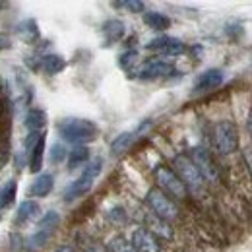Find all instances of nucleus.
Returning <instances> with one entry per match:
<instances>
[{"label":"nucleus","mask_w":252,"mask_h":252,"mask_svg":"<svg viewBox=\"0 0 252 252\" xmlns=\"http://www.w3.org/2000/svg\"><path fill=\"white\" fill-rule=\"evenodd\" d=\"M214 144L221 156H231L239 150V130L233 121H220L214 126Z\"/></svg>","instance_id":"4"},{"label":"nucleus","mask_w":252,"mask_h":252,"mask_svg":"<svg viewBox=\"0 0 252 252\" xmlns=\"http://www.w3.org/2000/svg\"><path fill=\"white\" fill-rule=\"evenodd\" d=\"M55 187V177L51 173H41L30 187V196L35 198H45L51 194V190Z\"/></svg>","instance_id":"14"},{"label":"nucleus","mask_w":252,"mask_h":252,"mask_svg":"<svg viewBox=\"0 0 252 252\" xmlns=\"http://www.w3.org/2000/svg\"><path fill=\"white\" fill-rule=\"evenodd\" d=\"M190 159H192V163L196 165V169L200 171V175L204 177L206 183H212V185H218V183H220V171H218L214 159L208 154L206 148H202V146L192 148Z\"/></svg>","instance_id":"7"},{"label":"nucleus","mask_w":252,"mask_h":252,"mask_svg":"<svg viewBox=\"0 0 252 252\" xmlns=\"http://www.w3.org/2000/svg\"><path fill=\"white\" fill-rule=\"evenodd\" d=\"M78 243L84 249V252H109L105 245H101L97 239L90 237V235H78Z\"/></svg>","instance_id":"24"},{"label":"nucleus","mask_w":252,"mask_h":252,"mask_svg":"<svg viewBox=\"0 0 252 252\" xmlns=\"http://www.w3.org/2000/svg\"><path fill=\"white\" fill-rule=\"evenodd\" d=\"M45 132H41L37 144L33 146L32 154H30V169L32 173H39V169L43 167V156H45Z\"/></svg>","instance_id":"17"},{"label":"nucleus","mask_w":252,"mask_h":252,"mask_svg":"<svg viewBox=\"0 0 252 252\" xmlns=\"http://www.w3.org/2000/svg\"><path fill=\"white\" fill-rule=\"evenodd\" d=\"M136 59H138V53H136V51H126V53L121 55V61H119V63H121V66H123L125 70H132Z\"/></svg>","instance_id":"29"},{"label":"nucleus","mask_w":252,"mask_h":252,"mask_svg":"<svg viewBox=\"0 0 252 252\" xmlns=\"http://www.w3.org/2000/svg\"><path fill=\"white\" fill-rule=\"evenodd\" d=\"M101 171H103V159L101 158L90 159L88 165H86V169L82 171V175L72 185L66 187V190H64L63 194L64 202H72V200H76L80 196H86L90 190L94 189L95 179L101 175Z\"/></svg>","instance_id":"2"},{"label":"nucleus","mask_w":252,"mask_h":252,"mask_svg":"<svg viewBox=\"0 0 252 252\" xmlns=\"http://www.w3.org/2000/svg\"><path fill=\"white\" fill-rule=\"evenodd\" d=\"M150 51H156L161 55H169V57H175V55H181L185 53V43L177 37H169V35H161L152 39L148 45H146Z\"/></svg>","instance_id":"10"},{"label":"nucleus","mask_w":252,"mask_h":252,"mask_svg":"<svg viewBox=\"0 0 252 252\" xmlns=\"http://www.w3.org/2000/svg\"><path fill=\"white\" fill-rule=\"evenodd\" d=\"M225 80V74L220 68H210L206 72H202L196 82H194V94H206V92H212L216 88H220Z\"/></svg>","instance_id":"11"},{"label":"nucleus","mask_w":252,"mask_h":252,"mask_svg":"<svg viewBox=\"0 0 252 252\" xmlns=\"http://www.w3.org/2000/svg\"><path fill=\"white\" fill-rule=\"evenodd\" d=\"M64 66H66V61H64L61 55H47V57L41 61V68H43L47 74H51V76L61 74L64 70Z\"/></svg>","instance_id":"22"},{"label":"nucleus","mask_w":252,"mask_h":252,"mask_svg":"<svg viewBox=\"0 0 252 252\" xmlns=\"http://www.w3.org/2000/svg\"><path fill=\"white\" fill-rule=\"evenodd\" d=\"M156 181H158L159 187H161L159 190H163L165 194H169V196H173V198L183 200V198H187V194H189V190L185 189V185H183V181L177 177V173H175L173 169L165 167V165H159L158 169H156Z\"/></svg>","instance_id":"6"},{"label":"nucleus","mask_w":252,"mask_h":252,"mask_svg":"<svg viewBox=\"0 0 252 252\" xmlns=\"http://www.w3.org/2000/svg\"><path fill=\"white\" fill-rule=\"evenodd\" d=\"M113 6H117V8H125V10L134 12V14L146 10V4H144L142 0H119V2H113Z\"/></svg>","instance_id":"27"},{"label":"nucleus","mask_w":252,"mask_h":252,"mask_svg":"<svg viewBox=\"0 0 252 252\" xmlns=\"http://www.w3.org/2000/svg\"><path fill=\"white\" fill-rule=\"evenodd\" d=\"M59 134L63 136V140L70 142V144H76V146H82L86 142H94L99 134V128L95 123L88 121V119H64L59 125Z\"/></svg>","instance_id":"1"},{"label":"nucleus","mask_w":252,"mask_h":252,"mask_svg":"<svg viewBox=\"0 0 252 252\" xmlns=\"http://www.w3.org/2000/svg\"><path fill=\"white\" fill-rule=\"evenodd\" d=\"M39 212H41L39 202H35V200H24V202L18 206L14 223H16V225H26L28 221L35 220V218L39 216Z\"/></svg>","instance_id":"15"},{"label":"nucleus","mask_w":252,"mask_h":252,"mask_svg":"<svg viewBox=\"0 0 252 252\" xmlns=\"http://www.w3.org/2000/svg\"><path fill=\"white\" fill-rule=\"evenodd\" d=\"M175 72V66L165 61H150L148 64H144L138 72L140 80H158V78H165L171 76Z\"/></svg>","instance_id":"13"},{"label":"nucleus","mask_w":252,"mask_h":252,"mask_svg":"<svg viewBox=\"0 0 252 252\" xmlns=\"http://www.w3.org/2000/svg\"><path fill=\"white\" fill-rule=\"evenodd\" d=\"M130 243L136 249V252H161V243H159L158 237L154 233H150L148 229H142V227L132 233Z\"/></svg>","instance_id":"12"},{"label":"nucleus","mask_w":252,"mask_h":252,"mask_svg":"<svg viewBox=\"0 0 252 252\" xmlns=\"http://www.w3.org/2000/svg\"><path fill=\"white\" fill-rule=\"evenodd\" d=\"M125 32H126V28L121 20H109V22L103 24V35L107 37L109 43L121 41V39L125 37Z\"/></svg>","instance_id":"18"},{"label":"nucleus","mask_w":252,"mask_h":252,"mask_svg":"<svg viewBox=\"0 0 252 252\" xmlns=\"http://www.w3.org/2000/svg\"><path fill=\"white\" fill-rule=\"evenodd\" d=\"M10 47V41H8V37L4 35V33H0V51H4V49H8Z\"/></svg>","instance_id":"32"},{"label":"nucleus","mask_w":252,"mask_h":252,"mask_svg":"<svg viewBox=\"0 0 252 252\" xmlns=\"http://www.w3.org/2000/svg\"><path fill=\"white\" fill-rule=\"evenodd\" d=\"M90 161V150L86 146H76L68 154V169H76Z\"/></svg>","instance_id":"23"},{"label":"nucleus","mask_w":252,"mask_h":252,"mask_svg":"<svg viewBox=\"0 0 252 252\" xmlns=\"http://www.w3.org/2000/svg\"><path fill=\"white\" fill-rule=\"evenodd\" d=\"M109 221L111 223H115V225H123V223H126V212L125 208H113L111 212H109Z\"/></svg>","instance_id":"28"},{"label":"nucleus","mask_w":252,"mask_h":252,"mask_svg":"<svg viewBox=\"0 0 252 252\" xmlns=\"http://www.w3.org/2000/svg\"><path fill=\"white\" fill-rule=\"evenodd\" d=\"M150 126H152V121H146V123H142V125L138 126L134 132H123V134H119V136L113 140V144H111V154H113V156H123L125 152H128V150L132 148V144H134L140 136H144V132H146Z\"/></svg>","instance_id":"9"},{"label":"nucleus","mask_w":252,"mask_h":252,"mask_svg":"<svg viewBox=\"0 0 252 252\" xmlns=\"http://www.w3.org/2000/svg\"><path fill=\"white\" fill-rule=\"evenodd\" d=\"M55 252H80L78 249H74V247H68V245H63V247H59Z\"/></svg>","instance_id":"33"},{"label":"nucleus","mask_w":252,"mask_h":252,"mask_svg":"<svg viewBox=\"0 0 252 252\" xmlns=\"http://www.w3.org/2000/svg\"><path fill=\"white\" fill-rule=\"evenodd\" d=\"M16 33L26 41V43H35L39 39V28L35 26V20H26V22H20Z\"/></svg>","instance_id":"21"},{"label":"nucleus","mask_w":252,"mask_h":252,"mask_svg":"<svg viewBox=\"0 0 252 252\" xmlns=\"http://www.w3.org/2000/svg\"><path fill=\"white\" fill-rule=\"evenodd\" d=\"M146 202L148 206L152 208V214L161 218L163 221H175L179 218V208L177 204L159 189H152L148 190V196H146Z\"/></svg>","instance_id":"5"},{"label":"nucleus","mask_w":252,"mask_h":252,"mask_svg":"<svg viewBox=\"0 0 252 252\" xmlns=\"http://www.w3.org/2000/svg\"><path fill=\"white\" fill-rule=\"evenodd\" d=\"M107 251L109 252H136V249L132 247V243H130L128 239H125L123 235H117V237H113V239L109 241Z\"/></svg>","instance_id":"25"},{"label":"nucleus","mask_w":252,"mask_h":252,"mask_svg":"<svg viewBox=\"0 0 252 252\" xmlns=\"http://www.w3.org/2000/svg\"><path fill=\"white\" fill-rule=\"evenodd\" d=\"M173 165H175L177 177L183 181L185 189L189 192H192L194 196H202L206 192V181L189 156H177L173 159Z\"/></svg>","instance_id":"3"},{"label":"nucleus","mask_w":252,"mask_h":252,"mask_svg":"<svg viewBox=\"0 0 252 252\" xmlns=\"http://www.w3.org/2000/svg\"><path fill=\"white\" fill-rule=\"evenodd\" d=\"M16 200V181H8L4 190H0V210L8 208Z\"/></svg>","instance_id":"26"},{"label":"nucleus","mask_w":252,"mask_h":252,"mask_svg":"<svg viewBox=\"0 0 252 252\" xmlns=\"http://www.w3.org/2000/svg\"><path fill=\"white\" fill-rule=\"evenodd\" d=\"M243 159H245L247 171H249V175H251V179H252V150H251V148L243 150Z\"/></svg>","instance_id":"31"},{"label":"nucleus","mask_w":252,"mask_h":252,"mask_svg":"<svg viewBox=\"0 0 252 252\" xmlns=\"http://www.w3.org/2000/svg\"><path fill=\"white\" fill-rule=\"evenodd\" d=\"M45 125H47V115H45V111H41V109H32V111L26 115V119H24V126H26L30 132H39V130H43Z\"/></svg>","instance_id":"20"},{"label":"nucleus","mask_w":252,"mask_h":252,"mask_svg":"<svg viewBox=\"0 0 252 252\" xmlns=\"http://www.w3.org/2000/svg\"><path fill=\"white\" fill-rule=\"evenodd\" d=\"M247 130H249L251 140H252V109H251V113H249V117H247Z\"/></svg>","instance_id":"34"},{"label":"nucleus","mask_w":252,"mask_h":252,"mask_svg":"<svg viewBox=\"0 0 252 252\" xmlns=\"http://www.w3.org/2000/svg\"><path fill=\"white\" fill-rule=\"evenodd\" d=\"M146 223H148V231L154 233L156 237L173 239V229H171V225H169L167 221H163L161 218L154 216V214H150V216L146 218Z\"/></svg>","instance_id":"16"},{"label":"nucleus","mask_w":252,"mask_h":252,"mask_svg":"<svg viewBox=\"0 0 252 252\" xmlns=\"http://www.w3.org/2000/svg\"><path fill=\"white\" fill-rule=\"evenodd\" d=\"M8 6V2H0V8H6Z\"/></svg>","instance_id":"35"},{"label":"nucleus","mask_w":252,"mask_h":252,"mask_svg":"<svg viewBox=\"0 0 252 252\" xmlns=\"http://www.w3.org/2000/svg\"><path fill=\"white\" fill-rule=\"evenodd\" d=\"M64 158H68L66 148H64L63 144H55V146L51 148V161H53V163H61Z\"/></svg>","instance_id":"30"},{"label":"nucleus","mask_w":252,"mask_h":252,"mask_svg":"<svg viewBox=\"0 0 252 252\" xmlns=\"http://www.w3.org/2000/svg\"><path fill=\"white\" fill-rule=\"evenodd\" d=\"M59 223H61V216H59V212L49 210V212L39 220L37 231L33 233V237H32V247H43V245L51 239V235L55 233V229H57V225H59Z\"/></svg>","instance_id":"8"},{"label":"nucleus","mask_w":252,"mask_h":252,"mask_svg":"<svg viewBox=\"0 0 252 252\" xmlns=\"http://www.w3.org/2000/svg\"><path fill=\"white\" fill-rule=\"evenodd\" d=\"M144 24L152 30H158V32H163V30H169L171 28V18L161 14V12H146L144 14Z\"/></svg>","instance_id":"19"}]
</instances>
